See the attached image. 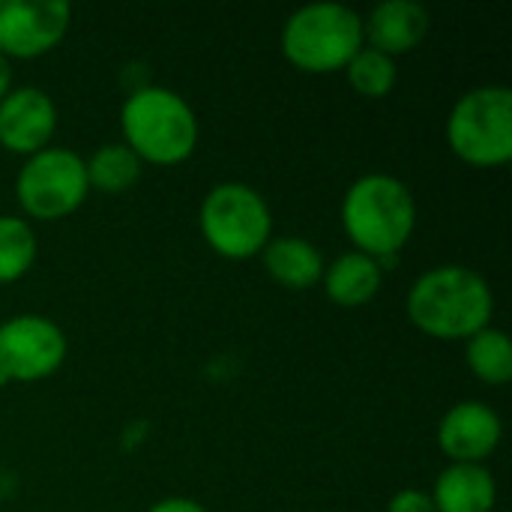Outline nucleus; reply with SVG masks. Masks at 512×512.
Returning a JSON list of instances; mask_svg holds the SVG:
<instances>
[{"mask_svg":"<svg viewBox=\"0 0 512 512\" xmlns=\"http://www.w3.org/2000/svg\"><path fill=\"white\" fill-rule=\"evenodd\" d=\"M405 312L429 339L468 342L474 333L492 327L495 294L477 270L465 264H441L414 279L405 297Z\"/></svg>","mask_w":512,"mask_h":512,"instance_id":"obj_1","label":"nucleus"},{"mask_svg":"<svg viewBox=\"0 0 512 512\" xmlns=\"http://www.w3.org/2000/svg\"><path fill=\"white\" fill-rule=\"evenodd\" d=\"M342 228L357 252L384 267H396L399 252L417 228V201L408 183L372 171L354 180L342 198Z\"/></svg>","mask_w":512,"mask_h":512,"instance_id":"obj_2","label":"nucleus"},{"mask_svg":"<svg viewBox=\"0 0 512 512\" xmlns=\"http://www.w3.org/2000/svg\"><path fill=\"white\" fill-rule=\"evenodd\" d=\"M123 144L144 162L156 168H171L186 162L201 138L198 117L192 105L171 87L147 84L126 96L120 108Z\"/></svg>","mask_w":512,"mask_h":512,"instance_id":"obj_3","label":"nucleus"},{"mask_svg":"<svg viewBox=\"0 0 512 512\" xmlns=\"http://www.w3.org/2000/svg\"><path fill=\"white\" fill-rule=\"evenodd\" d=\"M363 45V15L345 3L300 6L282 27L285 60L309 75L342 72Z\"/></svg>","mask_w":512,"mask_h":512,"instance_id":"obj_4","label":"nucleus"},{"mask_svg":"<svg viewBox=\"0 0 512 512\" xmlns=\"http://www.w3.org/2000/svg\"><path fill=\"white\" fill-rule=\"evenodd\" d=\"M198 228L216 255L228 261H246L261 255L273 240V213L255 186L225 180L204 195Z\"/></svg>","mask_w":512,"mask_h":512,"instance_id":"obj_5","label":"nucleus"},{"mask_svg":"<svg viewBox=\"0 0 512 512\" xmlns=\"http://www.w3.org/2000/svg\"><path fill=\"white\" fill-rule=\"evenodd\" d=\"M447 144L471 168H501L512 159V90L480 84L456 99L447 117Z\"/></svg>","mask_w":512,"mask_h":512,"instance_id":"obj_6","label":"nucleus"},{"mask_svg":"<svg viewBox=\"0 0 512 512\" xmlns=\"http://www.w3.org/2000/svg\"><path fill=\"white\" fill-rule=\"evenodd\" d=\"M90 195L84 159L69 147H45L24 159L15 177V198L33 222L72 216Z\"/></svg>","mask_w":512,"mask_h":512,"instance_id":"obj_7","label":"nucleus"},{"mask_svg":"<svg viewBox=\"0 0 512 512\" xmlns=\"http://www.w3.org/2000/svg\"><path fill=\"white\" fill-rule=\"evenodd\" d=\"M66 354V333L45 315L27 312L0 324V381H45L63 366Z\"/></svg>","mask_w":512,"mask_h":512,"instance_id":"obj_8","label":"nucleus"},{"mask_svg":"<svg viewBox=\"0 0 512 512\" xmlns=\"http://www.w3.org/2000/svg\"><path fill=\"white\" fill-rule=\"evenodd\" d=\"M72 21L66 0H0V54L33 60L54 51Z\"/></svg>","mask_w":512,"mask_h":512,"instance_id":"obj_9","label":"nucleus"},{"mask_svg":"<svg viewBox=\"0 0 512 512\" xmlns=\"http://www.w3.org/2000/svg\"><path fill=\"white\" fill-rule=\"evenodd\" d=\"M504 438L495 408L480 399L456 402L438 423V447L450 465H486Z\"/></svg>","mask_w":512,"mask_h":512,"instance_id":"obj_10","label":"nucleus"},{"mask_svg":"<svg viewBox=\"0 0 512 512\" xmlns=\"http://www.w3.org/2000/svg\"><path fill=\"white\" fill-rule=\"evenodd\" d=\"M57 132V105L42 87H12L0 99V147L15 156H33L51 147Z\"/></svg>","mask_w":512,"mask_h":512,"instance_id":"obj_11","label":"nucleus"},{"mask_svg":"<svg viewBox=\"0 0 512 512\" xmlns=\"http://www.w3.org/2000/svg\"><path fill=\"white\" fill-rule=\"evenodd\" d=\"M429 33V12L417 0H384L363 18V42L387 57L411 54Z\"/></svg>","mask_w":512,"mask_h":512,"instance_id":"obj_12","label":"nucleus"},{"mask_svg":"<svg viewBox=\"0 0 512 512\" xmlns=\"http://www.w3.org/2000/svg\"><path fill=\"white\" fill-rule=\"evenodd\" d=\"M429 495L438 512H492L498 483L486 465H447Z\"/></svg>","mask_w":512,"mask_h":512,"instance_id":"obj_13","label":"nucleus"},{"mask_svg":"<svg viewBox=\"0 0 512 512\" xmlns=\"http://www.w3.org/2000/svg\"><path fill=\"white\" fill-rule=\"evenodd\" d=\"M261 264L267 270V276L288 288V291H309L321 282L324 276V255L321 249L306 240V237H273L264 252H261Z\"/></svg>","mask_w":512,"mask_h":512,"instance_id":"obj_14","label":"nucleus"},{"mask_svg":"<svg viewBox=\"0 0 512 512\" xmlns=\"http://www.w3.org/2000/svg\"><path fill=\"white\" fill-rule=\"evenodd\" d=\"M381 282H384L381 264L357 249L333 258L321 276L324 294L342 309H360V306L372 303L381 291Z\"/></svg>","mask_w":512,"mask_h":512,"instance_id":"obj_15","label":"nucleus"},{"mask_svg":"<svg viewBox=\"0 0 512 512\" xmlns=\"http://www.w3.org/2000/svg\"><path fill=\"white\" fill-rule=\"evenodd\" d=\"M84 168H87L90 192L123 195L141 180L144 162L123 141H111V144L96 147L90 159H84Z\"/></svg>","mask_w":512,"mask_h":512,"instance_id":"obj_16","label":"nucleus"},{"mask_svg":"<svg viewBox=\"0 0 512 512\" xmlns=\"http://www.w3.org/2000/svg\"><path fill=\"white\" fill-rule=\"evenodd\" d=\"M465 363L471 375L489 387H504L512 378V342L498 327H486L465 342Z\"/></svg>","mask_w":512,"mask_h":512,"instance_id":"obj_17","label":"nucleus"},{"mask_svg":"<svg viewBox=\"0 0 512 512\" xmlns=\"http://www.w3.org/2000/svg\"><path fill=\"white\" fill-rule=\"evenodd\" d=\"M39 243L30 219L0 216V285L18 282L36 264Z\"/></svg>","mask_w":512,"mask_h":512,"instance_id":"obj_18","label":"nucleus"},{"mask_svg":"<svg viewBox=\"0 0 512 512\" xmlns=\"http://www.w3.org/2000/svg\"><path fill=\"white\" fill-rule=\"evenodd\" d=\"M345 75H348V84L360 96H366V99H384V96H390L393 87H396V81H399L396 60L387 57V54H381V51H375V48H369V45H363L351 57V63L345 66Z\"/></svg>","mask_w":512,"mask_h":512,"instance_id":"obj_19","label":"nucleus"},{"mask_svg":"<svg viewBox=\"0 0 512 512\" xmlns=\"http://www.w3.org/2000/svg\"><path fill=\"white\" fill-rule=\"evenodd\" d=\"M387 512H438L432 504V495L423 489H402L387 501Z\"/></svg>","mask_w":512,"mask_h":512,"instance_id":"obj_20","label":"nucleus"},{"mask_svg":"<svg viewBox=\"0 0 512 512\" xmlns=\"http://www.w3.org/2000/svg\"><path fill=\"white\" fill-rule=\"evenodd\" d=\"M147 512H207L198 501H192V498H180V495H174V498H162L159 504H153Z\"/></svg>","mask_w":512,"mask_h":512,"instance_id":"obj_21","label":"nucleus"},{"mask_svg":"<svg viewBox=\"0 0 512 512\" xmlns=\"http://www.w3.org/2000/svg\"><path fill=\"white\" fill-rule=\"evenodd\" d=\"M12 90V60L0 54V99Z\"/></svg>","mask_w":512,"mask_h":512,"instance_id":"obj_22","label":"nucleus"}]
</instances>
